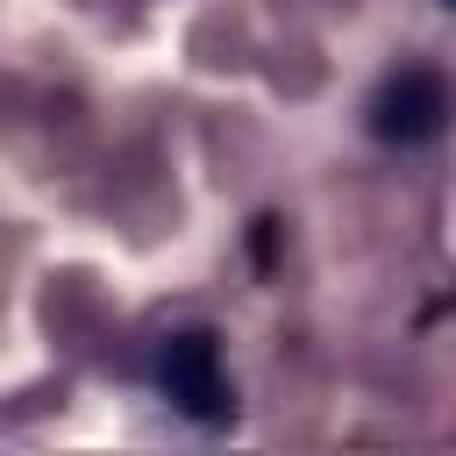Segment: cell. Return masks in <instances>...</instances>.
I'll use <instances>...</instances> for the list:
<instances>
[{
  "label": "cell",
  "instance_id": "cell-1",
  "mask_svg": "<svg viewBox=\"0 0 456 456\" xmlns=\"http://www.w3.org/2000/svg\"><path fill=\"white\" fill-rule=\"evenodd\" d=\"M157 385H164V399H171L185 420H200V428H221V420L235 413V392H228L214 328H178V335H164V349H157Z\"/></svg>",
  "mask_w": 456,
  "mask_h": 456
},
{
  "label": "cell",
  "instance_id": "cell-2",
  "mask_svg": "<svg viewBox=\"0 0 456 456\" xmlns=\"http://www.w3.org/2000/svg\"><path fill=\"white\" fill-rule=\"evenodd\" d=\"M442 121H449V86H442L435 64H399V71L370 93V135H378V142L413 150V142L442 135Z\"/></svg>",
  "mask_w": 456,
  "mask_h": 456
}]
</instances>
